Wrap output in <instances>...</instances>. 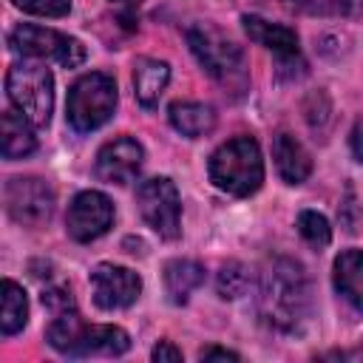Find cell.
I'll return each instance as SVG.
<instances>
[{
    "mask_svg": "<svg viewBox=\"0 0 363 363\" xmlns=\"http://www.w3.org/2000/svg\"><path fill=\"white\" fill-rule=\"evenodd\" d=\"M199 357H201V360H238V354H235V352H230V349H216V346L201 349V352H199Z\"/></svg>",
    "mask_w": 363,
    "mask_h": 363,
    "instance_id": "28",
    "label": "cell"
},
{
    "mask_svg": "<svg viewBox=\"0 0 363 363\" xmlns=\"http://www.w3.org/2000/svg\"><path fill=\"white\" fill-rule=\"evenodd\" d=\"M6 94L20 116L34 128H45L54 111V77L43 65L17 62L6 74Z\"/></svg>",
    "mask_w": 363,
    "mask_h": 363,
    "instance_id": "6",
    "label": "cell"
},
{
    "mask_svg": "<svg viewBox=\"0 0 363 363\" xmlns=\"http://www.w3.org/2000/svg\"><path fill=\"white\" fill-rule=\"evenodd\" d=\"M335 286L354 309L363 312V250H346L335 258Z\"/></svg>",
    "mask_w": 363,
    "mask_h": 363,
    "instance_id": "17",
    "label": "cell"
},
{
    "mask_svg": "<svg viewBox=\"0 0 363 363\" xmlns=\"http://www.w3.org/2000/svg\"><path fill=\"white\" fill-rule=\"evenodd\" d=\"M113 108H116L113 77H108L102 71H91V74H82L71 85L68 102H65V116L74 130L91 133L113 116Z\"/></svg>",
    "mask_w": 363,
    "mask_h": 363,
    "instance_id": "5",
    "label": "cell"
},
{
    "mask_svg": "<svg viewBox=\"0 0 363 363\" xmlns=\"http://www.w3.org/2000/svg\"><path fill=\"white\" fill-rule=\"evenodd\" d=\"M244 31L250 34V40H255L258 45L275 51L278 57L284 60H295L298 57V34L286 26H278V23H269L258 14H244Z\"/></svg>",
    "mask_w": 363,
    "mask_h": 363,
    "instance_id": "13",
    "label": "cell"
},
{
    "mask_svg": "<svg viewBox=\"0 0 363 363\" xmlns=\"http://www.w3.org/2000/svg\"><path fill=\"white\" fill-rule=\"evenodd\" d=\"M142 162H145L142 145L130 136H119V139H111L99 147L96 176L102 182H111V184H125V182L136 179V173L142 170Z\"/></svg>",
    "mask_w": 363,
    "mask_h": 363,
    "instance_id": "12",
    "label": "cell"
},
{
    "mask_svg": "<svg viewBox=\"0 0 363 363\" xmlns=\"http://www.w3.org/2000/svg\"><path fill=\"white\" fill-rule=\"evenodd\" d=\"M298 233H301V238H303L309 247H315V250H323V247L329 244V238H332L329 221H326L320 213H315V210H303V213L298 216Z\"/></svg>",
    "mask_w": 363,
    "mask_h": 363,
    "instance_id": "22",
    "label": "cell"
},
{
    "mask_svg": "<svg viewBox=\"0 0 363 363\" xmlns=\"http://www.w3.org/2000/svg\"><path fill=\"white\" fill-rule=\"evenodd\" d=\"M9 48L14 54H23V57L54 60L62 68H74L85 60V48L79 40L65 37V34L45 28V26H34V23H20L9 34Z\"/></svg>",
    "mask_w": 363,
    "mask_h": 363,
    "instance_id": "7",
    "label": "cell"
},
{
    "mask_svg": "<svg viewBox=\"0 0 363 363\" xmlns=\"http://www.w3.org/2000/svg\"><path fill=\"white\" fill-rule=\"evenodd\" d=\"M0 128H3V159L14 162V159H23V156L34 153L37 136H34L31 122L26 116H20L17 111H6Z\"/></svg>",
    "mask_w": 363,
    "mask_h": 363,
    "instance_id": "19",
    "label": "cell"
},
{
    "mask_svg": "<svg viewBox=\"0 0 363 363\" xmlns=\"http://www.w3.org/2000/svg\"><path fill=\"white\" fill-rule=\"evenodd\" d=\"M9 216L23 227H43L54 213V190L45 179L14 176L3 190Z\"/></svg>",
    "mask_w": 363,
    "mask_h": 363,
    "instance_id": "9",
    "label": "cell"
},
{
    "mask_svg": "<svg viewBox=\"0 0 363 363\" xmlns=\"http://www.w3.org/2000/svg\"><path fill=\"white\" fill-rule=\"evenodd\" d=\"M349 145H352L354 159H357V162H363V119H360V122H354L352 136H349Z\"/></svg>",
    "mask_w": 363,
    "mask_h": 363,
    "instance_id": "27",
    "label": "cell"
},
{
    "mask_svg": "<svg viewBox=\"0 0 363 363\" xmlns=\"http://www.w3.org/2000/svg\"><path fill=\"white\" fill-rule=\"evenodd\" d=\"M136 204L142 218L159 233V238H179L182 233V201L179 190L167 176L145 179L136 190Z\"/></svg>",
    "mask_w": 363,
    "mask_h": 363,
    "instance_id": "8",
    "label": "cell"
},
{
    "mask_svg": "<svg viewBox=\"0 0 363 363\" xmlns=\"http://www.w3.org/2000/svg\"><path fill=\"white\" fill-rule=\"evenodd\" d=\"M150 357H153V360H159V363H164V360H170V363H179V360H182V352H179L173 343L162 340V343H156V346H153Z\"/></svg>",
    "mask_w": 363,
    "mask_h": 363,
    "instance_id": "26",
    "label": "cell"
},
{
    "mask_svg": "<svg viewBox=\"0 0 363 363\" xmlns=\"http://www.w3.org/2000/svg\"><path fill=\"white\" fill-rule=\"evenodd\" d=\"M204 281V267L190 258H173L164 264V292L173 303H187L190 292Z\"/></svg>",
    "mask_w": 363,
    "mask_h": 363,
    "instance_id": "16",
    "label": "cell"
},
{
    "mask_svg": "<svg viewBox=\"0 0 363 363\" xmlns=\"http://www.w3.org/2000/svg\"><path fill=\"white\" fill-rule=\"evenodd\" d=\"M17 9L40 17H65L71 11V0H11Z\"/></svg>",
    "mask_w": 363,
    "mask_h": 363,
    "instance_id": "24",
    "label": "cell"
},
{
    "mask_svg": "<svg viewBox=\"0 0 363 363\" xmlns=\"http://www.w3.org/2000/svg\"><path fill=\"white\" fill-rule=\"evenodd\" d=\"M258 312L278 332H298L309 315V281L303 267L289 258H275L258 286Z\"/></svg>",
    "mask_w": 363,
    "mask_h": 363,
    "instance_id": "1",
    "label": "cell"
},
{
    "mask_svg": "<svg viewBox=\"0 0 363 363\" xmlns=\"http://www.w3.org/2000/svg\"><path fill=\"white\" fill-rule=\"evenodd\" d=\"M167 79H170V68L167 62L162 60H153V57H142L136 60L133 65V94L139 99L142 108H153L162 96V91L167 88Z\"/></svg>",
    "mask_w": 363,
    "mask_h": 363,
    "instance_id": "15",
    "label": "cell"
},
{
    "mask_svg": "<svg viewBox=\"0 0 363 363\" xmlns=\"http://www.w3.org/2000/svg\"><path fill=\"white\" fill-rule=\"evenodd\" d=\"M111 224H113V204L105 193L82 190L71 199L65 227L74 241H82V244L96 241L99 235H105L111 230Z\"/></svg>",
    "mask_w": 363,
    "mask_h": 363,
    "instance_id": "10",
    "label": "cell"
},
{
    "mask_svg": "<svg viewBox=\"0 0 363 363\" xmlns=\"http://www.w3.org/2000/svg\"><path fill=\"white\" fill-rule=\"evenodd\" d=\"M247 281H250V278H247V269H244L238 261H230V264L221 267L216 286H218V295H221V298H238V295L244 292Z\"/></svg>",
    "mask_w": 363,
    "mask_h": 363,
    "instance_id": "23",
    "label": "cell"
},
{
    "mask_svg": "<svg viewBox=\"0 0 363 363\" xmlns=\"http://www.w3.org/2000/svg\"><path fill=\"white\" fill-rule=\"evenodd\" d=\"M43 306H48L54 315L71 312V309H74V298H71V289H65V286H54V289H45V292H43Z\"/></svg>",
    "mask_w": 363,
    "mask_h": 363,
    "instance_id": "25",
    "label": "cell"
},
{
    "mask_svg": "<svg viewBox=\"0 0 363 363\" xmlns=\"http://www.w3.org/2000/svg\"><path fill=\"white\" fill-rule=\"evenodd\" d=\"M167 119L187 139H199V136L210 133L213 125H216L213 108L210 105H201V102H173L167 108Z\"/></svg>",
    "mask_w": 363,
    "mask_h": 363,
    "instance_id": "18",
    "label": "cell"
},
{
    "mask_svg": "<svg viewBox=\"0 0 363 363\" xmlns=\"http://www.w3.org/2000/svg\"><path fill=\"white\" fill-rule=\"evenodd\" d=\"M210 182L230 196H250L264 182L261 147L252 136H235L210 156Z\"/></svg>",
    "mask_w": 363,
    "mask_h": 363,
    "instance_id": "2",
    "label": "cell"
},
{
    "mask_svg": "<svg viewBox=\"0 0 363 363\" xmlns=\"http://www.w3.org/2000/svg\"><path fill=\"white\" fill-rule=\"evenodd\" d=\"M48 343L62 352V354H71V357H85V354H125L130 349V337L125 329L119 326H88L79 320V315L71 309V312H62V315H54L48 332H45Z\"/></svg>",
    "mask_w": 363,
    "mask_h": 363,
    "instance_id": "3",
    "label": "cell"
},
{
    "mask_svg": "<svg viewBox=\"0 0 363 363\" xmlns=\"http://www.w3.org/2000/svg\"><path fill=\"white\" fill-rule=\"evenodd\" d=\"M298 9L323 17H363V0H292Z\"/></svg>",
    "mask_w": 363,
    "mask_h": 363,
    "instance_id": "21",
    "label": "cell"
},
{
    "mask_svg": "<svg viewBox=\"0 0 363 363\" xmlns=\"http://www.w3.org/2000/svg\"><path fill=\"white\" fill-rule=\"evenodd\" d=\"M187 45L196 54V60L201 62V68L224 88L241 91L247 85L244 51L224 31H218L210 23H196L187 28Z\"/></svg>",
    "mask_w": 363,
    "mask_h": 363,
    "instance_id": "4",
    "label": "cell"
},
{
    "mask_svg": "<svg viewBox=\"0 0 363 363\" xmlns=\"http://www.w3.org/2000/svg\"><path fill=\"white\" fill-rule=\"evenodd\" d=\"M111 3H116V6H125V9H136L142 0H111Z\"/></svg>",
    "mask_w": 363,
    "mask_h": 363,
    "instance_id": "29",
    "label": "cell"
},
{
    "mask_svg": "<svg viewBox=\"0 0 363 363\" xmlns=\"http://www.w3.org/2000/svg\"><path fill=\"white\" fill-rule=\"evenodd\" d=\"M91 292L99 309H125L142 292V278L116 264H96L91 269Z\"/></svg>",
    "mask_w": 363,
    "mask_h": 363,
    "instance_id": "11",
    "label": "cell"
},
{
    "mask_svg": "<svg viewBox=\"0 0 363 363\" xmlns=\"http://www.w3.org/2000/svg\"><path fill=\"white\" fill-rule=\"evenodd\" d=\"M272 156H275V167H278V173L286 184H301L312 173V159H309L306 147L292 133H278L275 136Z\"/></svg>",
    "mask_w": 363,
    "mask_h": 363,
    "instance_id": "14",
    "label": "cell"
},
{
    "mask_svg": "<svg viewBox=\"0 0 363 363\" xmlns=\"http://www.w3.org/2000/svg\"><path fill=\"white\" fill-rule=\"evenodd\" d=\"M28 320V301L23 286H17L11 278L3 281V309H0V326L3 335H17Z\"/></svg>",
    "mask_w": 363,
    "mask_h": 363,
    "instance_id": "20",
    "label": "cell"
}]
</instances>
